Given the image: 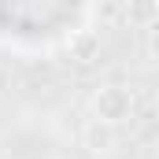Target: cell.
<instances>
[{
    "instance_id": "6da1fadb",
    "label": "cell",
    "mask_w": 159,
    "mask_h": 159,
    "mask_svg": "<svg viewBox=\"0 0 159 159\" xmlns=\"http://www.w3.org/2000/svg\"><path fill=\"white\" fill-rule=\"evenodd\" d=\"M89 111H93V122H100V126H122V122L133 119V111H137V96H133V89L129 85H119V81H107V85H100L96 93H93V100H89Z\"/></svg>"
},
{
    "instance_id": "7a4b0ae2",
    "label": "cell",
    "mask_w": 159,
    "mask_h": 159,
    "mask_svg": "<svg viewBox=\"0 0 159 159\" xmlns=\"http://www.w3.org/2000/svg\"><path fill=\"white\" fill-rule=\"evenodd\" d=\"M63 52L74 59V63H93L96 56H100V34H96V26H74V30H67V37H63Z\"/></svg>"
},
{
    "instance_id": "3957f363",
    "label": "cell",
    "mask_w": 159,
    "mask_h": 159,
    "mask_svg": "<svg viewBox=\"0 0 159 159\" xmlns=\"http://www.w3.org/2000/svg\"><path fill=\"white\" fill-rule=\"evenodd\" d=\"M81 144H85L93 156H104V152L115 148V129H111V126H100V122H93V119H85V126H81Z\"/></svg>"
},
{
    "instance_id": "277c9868",
    "label": "cell",
    "mask_w": 159,
    "mask_h": 159,
    "mask_svg": "<svg viewBox=\"0 0 159 159\" xmlns=\"http://www.w3.org/2000/svg\"><path fill=\"white\" fill-rule=\"evenodd\" d=\"M122 15H126L129 22H141V26L148 30V26L159 22V4H156V0H148V4H126Z\"/></svg>"
}]
</instances>
